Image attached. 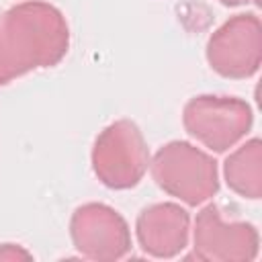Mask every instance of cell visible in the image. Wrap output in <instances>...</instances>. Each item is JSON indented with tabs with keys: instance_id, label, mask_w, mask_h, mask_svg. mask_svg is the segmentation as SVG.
<instances>
[{
	"instance_id": "5",
	"label": "cell",
	"mask_w": 262,
	"mask_h": 262,
	"mask_svg": "<svg viewBox=\"0 0 262 262\" xmlns=\"http://www.w3.org/2000/svg\"><path fill=\"white\" fill-rule=\"evenodd\" d=\"M207 61L213 72L229 80L252 78L262 63V25L258 14L229 16L207 41Z\"/></svg>"
},
{
	"instance_id": "4",
	"label": "cell",
	"mask_w": 262,
	"mask_h": 262,
	"mask_svg": "<svg viewBox=\"0 0 262 262\" xmlns=\"http://www.w3.org/2000/svg\"><path fill=\"white\" fill-rule=\"evenodd\" d=\"M186 133L207 149L223 154L237 145L254 125L252 106L237 96H192L182 108Z\"/></svg>"
},
{
	"instance_id": "8",
	"label": "cell",
	"mask_w": 262,
	"mask_h": 262,
	"mask_svg": "<svg viewBox=\"0 0 262 262\" xmlns=\"http://www.w3.org/2000/svg\"><path fill=\"white\" fill-rule=\"evenodd\" d=\"M190 215L178 203H154L135 221L139 248L154 258H174L188 246Z\"/></svg>"
},
{
	"instance_id": "2",
	"label": "cell",
	"mask_w": 262,
	"mask_h": 262,
	"mask_svg": "<svg viewBox=\"0 0 262 262\" xmlns=\"http://www.w3.org/2000/svg\"><path fill=\"white\" fill-rule=\"evenodd\" d=\"M156 184L188 207H199L219 190V170L213 156L190 141H168L149 160Z\"/></svg>"
},
{
	"instance_id": "9",
	"label": "cell",
	"mask_w": 262,
	"mask_h": 262,
	"mask_svg": "<svg viewBox=\"0 0 262 262\" xmlns=\"http://www.w3.org/2000/svg\"><path fill=\"white\" fill-rule=\"evenodd\" d=\"M223 176L235 194L258 201L262 196V141L252 137L231 151L223 162Z\"/></svg>"
},
{
	"instance_id": "3",
	"label": "cell",
	"mask_w": 262,
	"mask_h": 262,
	"mask_svg": "<svg viewBox=\"0 0 262 262\" xmlns=\"http://www.w3.org/2000/svg\"><path fill=\"white\" fill-rule=\"evenodd\" d=\"M149 160L143 133L131 119L106 125L92 145V170L113 190L137 186L149 168Z\"/></svg>"
},
{
	"instance_id": "7",
	"label": "cell",
	"mask_w": 262,
	"mask_h": 262,
	"mask_svg": "<svg viewBox=\"0 0 262 262\" xmlns=\"http://www.w3.org/2000/svg\"><path fill=\"white\" fill-rule=\"evenodd\" d=\"M192 258L207 262H250L260 250L256 225L248 221H225L217 205L196 213L192 235Z\"/></svg>"
},
{
	"instance_id": "12",
	"label": "cell",
	"mask_w": 262,
	"mask_h": 262,
	"mask_svg": "<svg viewBox=\"0 0 262 262\" xmlns=\"http://www.w3.org/2000/svg\"><path fill=\"white\" fill-rule=\"evenodd\" d=\"M250 2H254V4H256V6H258V4H260V0H250Z\"/></svg>"
},
{
	"instance_id": "10",
	"label": "cell",
	"mask_w": 262,
	"mask_h": 262,
	"mask_svg": "<svg viewBox=\"0 0 262 262\" xmlns=\"http://www.w3.org/2000/svg\"><path fill=\"white\" fill-rule=\"evenodd\" d=\"M33 254L16 244H2L0 246V260H31Z\"/></svg>"
},
{
	"instance_id": "11",
	"label": "cell",
	"mask_w": 262,
	"mask_h": 262,
	"mask_svg": "<svg viewBox=\"0 0 262 262\" xmlns=\"http://www.w3.org/2000/svg\"><path fill=\"white\" fill-rule=\"evenodd\" d=\"M217 2H221L223 6H239V4H244L248 0H217Z\"/></svg>"
},
{
	"instance_id": "1",
	"label": "cell",
	"mask_w": 262,
	"mask_h": 262,
	"mask_svg": "<svg viewBox=\"0 0 262 262\" xmlns=\"http://www.w3.org/2000/svg\"><path fill=\"white\" fill-rule=\"evenodd\" d=\"M70 49L63 12L41 0H27L0 12V86L57 66Z\"/></svg>"
},
{
	"instance_id": "6",
	"label": "cell",
	"mask_w": 262,
	"mask_h": 262,
	"mask_svg": "<svg viewBox=\"0 0 262 262\" xmlns=\"http://www.w3.org/2000/svg\"><path fill=\"white\" fill-rule=\"evenodd\" d=\"M74 248L88 260H121L131 250V229L125 217L104 203H84L70 219Z\"/></svg>"
}]
</instances>
